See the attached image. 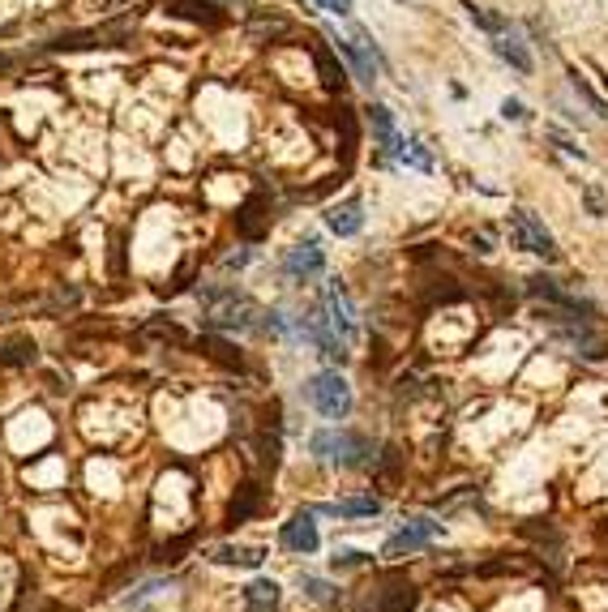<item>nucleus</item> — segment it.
<instances>
[{"label": "nucleus", "instance_id": "nucleus-1", "mask_svg": "<svg viewBox=\"0 0 608 612\" xmlns=\"http://www.w3.org/2000/svg\"><path fill=\"white\" fill-rule=\"evenodd\" d=\"M202 300H206V321L215 330H232V334L262 330V321H257L262 309L236 287H210V292H202Z\"/></svg>", "mask_w": 608, "mask_h": 612}, {"label": "nucleus", "instance_id": "nucleus-2", "mask_svg": "<svg viewBox=\"0 0 608 612\" xmlns=\"http://www.w3.org/2000/svg\"><path fill=\"white\" fill-rule=\"evenodd\" d=\"M309 450L317 458H326V463H334V467H352V471L369 467V454H373L369 441H364L360 433H347V428H326V433H313Z\"/></svg>", "mask_w": 608, "mask_h": 612}, {"label": "nucleus", "instance_id": "nucleus-3", "mask_svg": "<svg viewBox=\"0 0 608 612\" xmlns=\"http://www.w3.org/2000/svg\"><path fill=\"white\" fill-rule=\"evenodd\" d=\"M510 240H514V249L536 253V257H544V262H557V240H553V232L531 210H523V206L510 210Z\"/></svg>", "mask_w": 608, "mask_h": 612}, {"label": "nucleus", "instance_id": "nucleus-4", "mask_svg": "<svg viewBox=\"0 0 608 612\" xmlns=\"http://www.w3.org/2000/svg\"><path fill=\"white\" fill-rule=\"evenodd\" d=\"M304 394H309V403L322 411L326 420H343L347 411H352V386L343 381V373H317L309 386H304Z\"/></svg>", "mask_w": 608, "mask_h": 612}, {"label": "nucleus", "instance_id": "nucleus-5", "mask_svg": "<svg viewBox=\"0 0 608 612\" xmlns=\"http://www.w3.org/2000/svg\"><path fill=\"white\" fill-rule=\"evenodd\" d=\"M527 292L536 296V300H544L549 309H557V313H570V317H583V321H596V309H591L587 300H579L574 292H566L557 279H544V274H536V279H527Z\"/></svg>", "mask_w": 608, "mask_h": 612}, {"label": "nucleus", "instance_id": "nucleus-6", "mask_svg": "<svg viewBox=\"0 0 608 612\" xmlns=\"http://www.w3.org/2000/svg\"><path fill=\"white\" fill-rule=\"evenodd\" d=\"M322 309L330 317V326L339 330V339L352 343L356 339V304H352V296H347V287L339 279H326L322 283Z\"/></svg>", "mask_w": 608, "mask_h": 612}, {"label": "nucleus", "instance_id": "nucleus-7", "mask_svg": "<svg viewBox=\"0 0 608 612\" xmlns=\"http://www.w3.org/2000/svg\"><path fill=\"white\" fill-rule=\"evenodd\" d=\"M322 270H326V253H322V244H317L313 236L300 240L296 249H287V257H283V274H287L292 283H309V279H317Z\"/></svg>", "mask_w": 608, "mask_h": 612}, {"label": "nucleus", "instance_id": "nucleus-8", "mask_svg": "<svg viewBox=\"0 0 608 612\" xmlns=\"http://www.w3.org/2000/svg\"><path fill=\"white\" fill-rule=\"evenodd\" d=\"M433 535H442V523H433V518H416L412 527H403L399 535H390V540H386V557L416 553V548H424Z\"/></svg>", "mask_w": 608, "mask_h": 612}, {"label": "nucleus", "instance_id": "nucleus-9", "mask_svg": "<svg viewBox=\"0 0 608 612\" xmlns=\"http://www.w3.org/2000/svg\"><path fill=\"white\" fill-rule=\"evenodd\" d=\"M369 125H373L377 146H382V159H399V150H403V133L394 129V116H390V107H386V103H373V107H369Z\"/></svg>", "mask_w": 608, "mask_h": 612}, {"label": "nucleus", "instance_id": "nucleus-10", "mask_svg": "<svg viewBox=\"0 0 608 612\" xmlns=\"http://www.w3.org/2000/svg\"><path fill=\"white\" fill-rule=\"evenodd\" d=\"M326 227H330L334 236H356L360 227H364V206H360V197H347V202L330 206V210H326Z\"/></svg>", "mask_w": 608, "mask_h": 612}, {"label": "nucleus", "instance_id": "nucleus-11", "mask_svg": "<svg viewBox=\"0 0 608 612\" xmlns=\"http://www.w3.org/2000/svg\"><path fill=\"white\" fill-rule=\"evenodd\" d=\"M283 544L292 548V553H300V557L317 553V523H313V514H296L292 523L283 527Z\"/></svg>", "mask_w": 608, "mask_h": 612}, {"label": "nucleus", "instance_id": "nucleus-12", "mask_svg": "<svg viewBox=\"0 0 608 612\" xmlns=\"http://www.w3.org/2000/svg\"><path fill=\"white\" fill-rule=\"evenodd\" d=\"M493 52L506 60V65L514 69V73H531V56H527V48H523V39H519V30H501V35H493Z\"/></svg>", "mask_w": 608, "mask_h": 612}, {"label": "nucleus", "instance_id": "nucleus-13", "mask_svg": "<svg viewBox=\"0 0 608 612\" xmlns=\"http://www.w3.org/2000/svg\"><path fill=\"white\" fill-rule=\"evenodd\" d=\"M163 9H167V13H176V18L202 22V26H223V13H219L215 0H167Z\"/></svg>", "mask_w": 608, "mask_h": 612}, {"label": "nucleus", "instance_id": "nucleus-14", "mask_svg": "<svg viewBox=\"0 0 608 612\" xmlns=\"http://www.w3.org/2000/svg\"><path fill=\"white\" fill-rule=\"evenodd\" d=\"M245 612H279V583L257 578V583L245 591Z\"/></svg>", "mask_w": 608, "mask_h": 612}, {"label": "nucleus", "instance_id": "nucleus-15", "mask_svg": "<svg viewBox=\"0 0 608 612\" xmlns=\"http://www.w3.org/2000/svg\"><path fill=\"white\" fill-rule=\"evenodd\" d=\"M257 506H262V488L245 484L240 497H232V506H227V523H249V518L257 514Z\"/></svg>", "mask_w": 608, "mask_h": 612}, {"label": "nucleus", "instance_id": "nucleus-16", "mask_svg": "<svg viewBox=\"0 0 608 612\" xmlns=\"http://www.w3.org/2000/svg\"><path fill=\"white\" fill-rule=\"evenodd\" d=\"M210 561H219V565H245V570H257V565H262V548L223 544V548H215V557H210Z\"/></svg>", "mask_w": 608, "mask_h": 612}, {"label": "nucleus", "instance_id": "nucleus-17", "mask_svg": "<svg viewBox=\"0 0 608 612\" xmlns=\"http://www.w3.org/2000/svg\"><path fill=\"white\" fill-rule=\"evenodd\" d=\"M416 604H420V591L412 583H399V587L382 591V608H377V612H412Z\"/></svg>", "mask_w": 608, "mask_h": 612}, {"label": "nucleus", "instance_id": "nucleus-18", "mask_svg": "<svg viewBox=\"0 0 608 612\" xmlns=\"http://www.w3.org/2000/svg\"><path fill=\"white\" fill-rule=\"evenodd\" d=\"M467 18L471 22H476L480 30H484V35H501V30H510V22L506 18H501V13H493V9H484V5H471V0H467Z\"/></svg>", "mask_w": 608, "mask_h": 612}, {"label": "nucleus", "instance_id": "nucleus-19", "mask_svg": "<svg viewBox=\"0 0 608 612\" xmlns=\"http://www.w3.org/2000/svg\"><path fill=\"white\" fill-rule=\"evenodd\" d=\"M35 360V343L30 339H9L0 347V364H9V369H22V364Z\"/></svg>", "mask_w": 608, "mask_h": 612}, {"label": "nucleus", "instance_id": "nucleus-20", "mask_svg": "<svg viewBox=\"0 0 608 612\" xmlns=\"http://www.w3.org/2000/svg\"><path fill=\"white\" fill-rule=\"evenodd\" d=\"M399 159H403V163H412V167H420V172H433V155H429V150H424L420 137H403Z\"/></svg>", "mask_w": 608, "mask_h": 612}, {"label": "nucleus", "instance_id": "nucleus-21", "mask_svg": "<svg viewBox=\"0 0 608 612\" xmlns=\"http://www.w3.org/2000/svg\"><path fill=\"white\" fill-rule=\"evenodd\" d=\"M300 591L309 595L313 604H339V591H334L330 583H322V578H313V574H304V578H300Z\"/></svg>", "mask_w": 608, "mask_h": 612}, {"label": "nucleus", "instance_id": "nucleus-22", "mask_svg": "<svg viewBox=\"0 0 608 612\" xmlns=\"http://www.w3.org/2000/svg\"><path fill=\"white\" fill-rule=\"evenodd\" d=\"M382 506L369 497V501H334L330 506V514H347V518H369V514H377Z\"/></svg>", "mask_w": 608, "mask_h": 612}, {"label": "nucleus", "instance_id": "nucleus-23", "mask_svg": "<svg viewBox=\"0 0 608 612\" xmlns=\"http://www.w3.org/2000/svg\"><path fill=\"white\" fill-rule=\"evenodd\" d=\"M313 60H317V69H322V82H326V86H343V69H334V60H330L326 48H317Z\"/></svg>", "mask_w": 608, "mask_h": 612}, {"label": "nucleus", "instance_id": "nucleus-24", "mask_svg": "<svg viewBox=\"0 0 608 612\" xmlns=\"http://www.w3.org/2000/svg\"><path fill=\"white\" fill-rule=\"evenodd\" d=\"M583 202H587L591 219H604V214H608V202H604V193L596 185H583Z\"/></svg>", "mask_w": 608, "mask_h": 612}, {"label": "nucleus", "instance_id": "nucleus-25", "mask_svg": "<svg viewBox=\"0 0 608 612\" xmlns=\"http://www.w3.org/2000/svg\"><path fill=\"white\" fill-rule=\"evenodd\" d=\"M394 476H399V450L390 446V450H382V471H377V480H382V484L390 488V484H394Z\"/></svg>", "mask_w": 608, "mask_h": 612}, {"label": "nucleus", "instance_id": "nucleus-26", "mask_svg": "<svg viewBox=\"0 0 608 612\" xmlns=\"http://www.w3.org/2000/svg\"><path fill=\"white\" fill-rule=\"evenodd\" d=\"M283 30H287V22H279V18H266V13H262V18H253V35L257 39H262V35H283Z\"/></svg>", "mask_w": 608, "mask_h": 612}, {"label": "nucleus", "instance_id": "nucleus-27", "mask_svg": "<svg viewBox=\"0 0 608 612\" xmlns=\"http://www.w3.org/2000/svg\"><path fill=\"white\" fill-rule=\"evenodd\" d=\"M570 82H574V90H579V95H583V99H587L591 107H596V112H600V116H608V103H604V99L596 95V90H587V86H583V78H579V73H574V78H570Z\"/></svg>", "mask_w": 608, "mask_h": 612}, {"label": "nucleus", "instance_id": "nucleus-28", "mask_svg": "<svg viewBox=\"0 0 608 612\" xmlns=\"http://www.w3.org/2000/svg\"><path fill=\"white\" fill-rule=\"evenodd\" d=\"M549 137H553V142H557V150H566V155H574V159H587V155H583V150H579V146H574V142H570V137H566V133H557V129H549Z\"/></svg>", "mask_w": 608, "mask_h": 612}, {"label": "nucleus", "instance_id": "nucleus-29", "mask_svg": "<svg viewBox=\"0 0 608 612\" xmlns=\"http://www.w3.org/2000/svg\"><path fill=\"white\" fill-rule=\"evenodd\" d=\"M501 116H506V120H527V107L519 99H506V103H501Z\"/></svg>", "mask_w": 608, "mask_h": 612}, {"label": "nucleus", "instance_id": "nucleus-30", "mask_svg": "<svg viewBox=\"0 0 608 612\" xmlns=\"http://www.w3.org/2000/svg\"><path fill=\"white\" fill-rule=\"evenodd\" d=\"M471 244H480L476 253H493V232L489 227H480V232H471Z\"/></svg>", "mask_w": 608, "mask_h": 612}, {"label": "nucleus", "instance_id": "nucleus-31", "mask_svg": "<svg viewBox=\"0 0 608 612\" xmlns=\"http://www.w3.org/2000/svg\"><path fill=\"white\" fill-rule=\"evenodd\" d=\"M322 5H326L330 13H339V18H343V13H352V0H322Z\"/></svg>", "mask_w": 608, "mask_h": 612}, {"label": "nucleus", "instance_id": "nucleus-32", "mask_svg": "<svg viewBox=\"0 0 608 612\" xmlns=\"http://www.w3.org/2000/svg\"><path fill=\"white\" fill-rule=\"evenodd\" d=\"M9 69V56H0V73H5Z\"/></svg>", "mask_w": 608, "mask_h": 612}, {"label": "nucleus", "instance_id": "nucleus-33", "mask_svg": "<svg viewBox=\"0 0 608 612\" xmlns=\"http://www.w3.org/2000/svg\"><path fill=\"white\" fill-rule=\"evenodd\" d=\"M227 5H236V0H227Z\"/></svg>", "mask_w": 608, "mask_h": 612}]
</instances>
